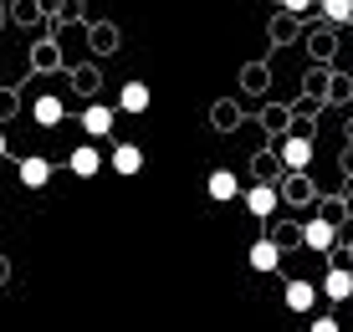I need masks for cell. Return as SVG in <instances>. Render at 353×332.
I'll return each mask as SVG.
<instances>
[{"label": "cell", "mask_w": 353, "mask_h": 332, "mask_svg": "<svg viewBox=\"0 0 353 332\" xmlns=\"http://www.w3.org/2000/svg\"><path fill=\"white\" fill-rule=\"evenodd\" d=\"M0 154H6V133H0Z\"/></svg>", "instance_id": "17"}, {"label": "cell", "mask_w": 353, "mask_h": 332, "mask_svg": "<svg viewBox=\"0 0 353 332\" xmlns=\"http://www.w3.org/2000/svg\"><path fill=\"white\" fill-rule=\"evenodd\" d=\"M312 6H318V0H282V10H287V16H307Z\"/></svg>", "instance_id": "15"}, {"label": "cell", "mask_w": 353, "mask_h": 332, "mask_svg": "<svg viewBox=\"0 0 353 332\" xmlns=\"http://www.w3.org/2000/svg\"><path fill=\"white\" fill-rule=\"evenodd\" d=\"M31 118L41 123V128H57V123H62V103H57V97H36Z\"/></svg>", "instance_id": "13"}, {"label": "cell", "mask_w": 353, "mask_h": 332, "mask_svg": "<svg viewBox=\"0 0 353 332\" xmlns=\"http://www.w3.org/2000/svg\"><path fill=\"white\" fill-rule=\"evenodd\" d=\"M143 169V149L139 143H118L113 149V174H139Z\"/></svg>", "instance_id": "11"}, {"label": "cell", "mask_w": 353, "mask_h": 332, "mask_svg": "<svg viewBox=\"0 0 353 332\" xmlns=\"http://www.w3.org/2000/svg\"><path fill=\"white\" fill-rule=\"evenodd\" d=\"M323 297L327 302H348L353 297V271H327L323 276Z\"/></svg>", "instance_id": "12"}, {"label": "cell", "mask_w": 353, "mask_h": 332, "mask_svg": "<svg viewBox=\"0 0 353 332\" xmlns=\"http://www.w3.org/2000/svg\"><path fill=\"white\" fill-rule=\"evenodd\" d=\"M154 92L143 87V82H123V92H118V113H149Z\"/></svg>", "instance_id": "4"}, {"label": "cell", "mask_w": 353, "mask_h": 332, "mask_svg": "<svg viewBox=\"0 0 353 332\" xmlns=\"http://www.w3.org/2000/svg\"><path fill=\"white\" fill-rule=\"evenodd\" d=\"M312 332H338V317H312Z\"/></svg>", "instance_id": "16"}, {"label": "cell", "mask_w": 353, "mask_h": 332, "mask_svg": "<svg viewBox=\"0 0 353 332\" xmlns=\"http://www.w3.org/2000/svg\"><path fill=\"white\" fill-rule=\"evenodd\" d=\"M323 16L333 21V26H348L353 21V0H323Z\"/></svg>", "instance_id": "14"}, {"label": "cell", "mask_w": 353, "mask_h": 332, "mask_svg": "<svg viewBox=\"0 0 353 332\" xmlns=\"http://www.w3.org/2000/svg\"><path fill=\"white\" fill-rule=\"evenodd\" d=\"M333 220H307V225H302V245H307V251H333Z\"/></svg>", "instance_id": "3"}, {"label": "cell", "mask_w": 353, "mask_h": 332, "mask_svg": "<svg viewBox=\"0 0 353 332\" xmlns=\"http://www.w3.org/2000/svg\"><path fill=\"white\" fill-rule=\"evenodd\" d=\"M241 200H246V210H251V215H261V220H266V215H276V189H272V184H251Z\"/></svg>", "instance_id": "7"}, {"label": "cell", "mask_w": 353, "mask_h": 332, "mask_svg": "<svg viewBox=\"0 0 353 332\" xmlns=\"http://www.w3.org/2000/svg\"><path fill=\"white\" fill-rule=\"evenodd\" d=\"M205 189H210V200H236V194H241V184H236V174H230V169H215V174L210 179H205Z\"/></svg>", "instance_id": "10"}, {"label": "cell", "mask_w": 353, "mask_h": 332, "mask_svg": "<svg viewBox=\"0 0 353 332\" xmlns=\"http://www.w3.org/2000/svg\"><path fill=\"white\" fill-rule=\"evenodd\" d=\"M282 302L292 307V312H312V307H318V287H312V281H287Z\"/></svg>", "instance_id": "5"}, {"label": "cell", "mask_w": 353, "mask_h": 332, "mask_svg": "<svg viewBox=\"0 0 353 332\" xmlns=\"http://www.w3.org/2000/svg\"><path fill=\"white\" fill-rule=\"evenodd\" d=\"M21 184H26V189H46V184H52V164H46L41 154L21 158Z\"/></svg>", "instance_id": "6"}, {"label": "cell", "mask_w": 353, "mask_h": 332, "mask_svg": "<svg viewBox=\"0 0 353 332\" xmlns=\"http://www.w3.org/2000/svg\"><path fill=\"white\" fill-rule=\"evenodd\" d=\"M246 261H251V271L272 276L276 266H282V245H276V240H256V245H251V256H246Z\"/></svg>", "instance_id": "1"}, {"label": "cell", "mask_w": 353, "mask_h": 332, "mask_svg": "<svg viewBox=\"0 0 353 332\" xmlns=\"http://www.w3.org/2000/svg\"><path fill=\"white\" fill-rule=\"evenodd\" d=\"M282 164L292 169V174H302V169H307V164H312V143H307V138H302V133H292V138L282 143Z\"/></svg>", "instance_id": "2"}, {"label": "cell", "mask_w": 353, "mask_h": 332, "mask_svg": "<svg viewBox=\"0 0 353 332\" xmlns=\"http://www.w3.org/2000/svg\"><path fill=\"white\" fill-rule=\"evenodd\" d=\"M97 169H103V154H97L92 143H82V149H72V174H77V179H92Z\"/></svg>", "instance_id": "9"}, {"label": "cell", "mask_w": 353, "mask_h": 332, "mask_svg": "<svg viewBox=\"0 0 353 332\" xmlns=\"http://www.w3.org/2000/svg\"><path fill=\"white\" fill-rule=\"evenodd\" d=\"M82 128L92 133V138H108L113 133V107H103V103H92L88 113H82Z\"/></svg>", "instance_id": "8"}]
</instances>
